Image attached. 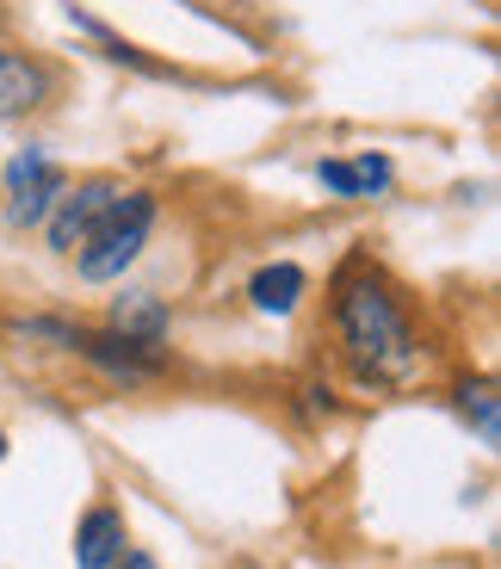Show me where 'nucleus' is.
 <instances>
[{
	"mask_svg": "<svg viewBox=\"0 0 501 569\" xmlns=\"http://www.w3.org/2000/svg\"><path fill=\"white\" fill-rule=\"evenodd\" d=\"M341 341L347 353L359 359V371H372V378H402V371L415 366V335L402 322V310L390 303L384 284L359 279V284H341Z\"/></svg>",
	"mask_w": 501,
	"mask_h": 569,
	"instance_id": "1",
	"label": "nucleus"
},
{
	"mask_svg": "<svg viewBox=\"0 0 501 569\" xmlns=\"http://www.w3.org/2000/svg\"><path fill=\"white\" fill-rule=\"evenodd\" d=\"M149 229H156V199H149V192H118L112 211L87 229V242L74 248V254H81V279H93V284L118 279L130 260L143 254Z\"/></svg>",
	"mask_w": 501,
	"mask_h": 569,
	"instance_id": "2",
	"label": "nucleus"
},
{
	"mask_svg": "<svg viewBox=\"0 0 501 569\" xmlns=\"http://www.w3.org/2000/svg\"><path fill=\"white\" fill-rule=\"evenodd\" d=\"M69 192V173H62V161H50L43 149H26V156L7 161V180H0V199H7V223L31 229L50 217V204Z\"/></svg>",
	"mask_w": 501,
	"mask_h": 569,
	"instance_id": "3",
	"label": "nucleus"
},
{
	"mask_svg": "<svg viewBox=\"0 0 501 569\" xmlns=\"http://www.w3.org/2000/svg\"><path fill=\"white\" fill-rule=\"evenodd\" d=\"M124 192V186H112V180H87V186H74V192H62L57 204H50V248L57 254H74V248L87 242V229L100 223L106 211H112V199Z\"/></svg>",
	"mask_w": 501,
	"mask_h": 569,
	"instance_id": "4",
	"label": "nucleus"
},
{
	"mask_svg": "<svg viewBox=\"0 0 501 569\" xmlns=\"http://www.w3.org/2000/svg\"><path fill=\"white\" fill-rule=\"evenodd\" d=\"M69 347H74L81 359H93L100 371L124 378V385H143L149 371L161 366V353H156L161 341H130V335H81V328H74V335H69Z\"/></svg>",
	"mask_w": 501,
	"mask_h": 569,
	"instance_id": "5",
	"label": "nucleus"
},
{
	"mask_svg": "<svg viewBox=\"0 0 501 569\" xmlns=\"http://www.w3.org/2000/svg\"><path fill=\"white\" fill-rule=\"evenodd\" d=\"M50 100V69L31 57H13L0 50V118H26Z\"/></svg>",
	"mask_w": 501,
	"mask_h": 569,
	"instance_id": "6",
	"label": "nucleus"
},
{
	"mask_svg": "<svg viewBox=\"0 0 501 569\" xmlns=\"http://www.w3.org/2000/svg\"><path fill=\"white\" fill-rule=\"evenodd\" d=\"M124 557V513L118 508H93L74 532V563L81 569H112Z\"/></svg>",
	"mask_w": 501,
	"mask_h": 569,
	"instance_id": "7",
	"label": "nucleus"
},
{
	"mask_svg": "<svg viewBox=\"0 0 501 569\" xmlns=\"http://www.w3.org/2000/svg\"><path fill=\"white\" fill-rule=\"evenodd\" d=\"M315 180L329 186L334 199H372L390 186V161L384 156H353V161H315Z\"/></svg>",
	"mask_w": 501,
	"mask_h": 569,
	"instance_id": "8",
	"label": "nucleus"
},
{
	"mask_svg": "<svg viewBox=\"0 0 501 569\" xmlns=\"http://www.w3.org/2000/svg\"><path fill=\"white\" fill-rule=\"evenodd\" d=\"M248 298H254V310H267V316H291L298 298H303V267H291V260L260 267L254 284H248Z\"/></svg>",
	"mask_w": 501,
	"mask_h": 569,
	"instance_id": "9",
	"label": "nucleus"
},
{
	"mask_svg": "<svg viewBox=\"0 0 501 569\" xmlns=\"http://www.w3.org/2000/svg\"><path fill=\"white\" fill-rule=\"evenodd\" d=\"M112 335H130V341H161V335H168V310H161L149 291H130V298H118V310H112Z\"/></svg>",
	"mask_w": 501,
	"mask_h": 569,
	"instance_id": "10",
	"label": "nucleus"
},
{
	"mask_svg": "<svg viewBox=\"0 0 501 569\" xmlns=\"http://www.w3.org/2000/svg\"><path fill=\"white\" fill-rule=\"evenodd\" d=\"M464 415L477 421V440H483V446L501 440V415H495V390H489V385H471V390H464Z\"/></svg>",
	"mask_w": 501,
	"mask_h": 569,
	"instance_id": "11",
	"label": "nucleus"
},
{
	"mask_svg": "<svg viewBox=\"0 0 501 569\" xmlns=\"http://www.w3.org/2000/svg\"><path fill=\"white\" fill-rule=\"evenodd\" d=\"M112 569H156V557H143V551H124Z\"/></svg>",
	"mask_w": 501,
	"mask_h": 569,
	"instance_id": "12",
	"label": "nucleus"
},
{
	"mask_svg": "<svg viewBox=\"0 0 501 569\" xmlns=\"http://www.w3.org/2000/svg\"><path fill=\"white\" fill-rule=\"evenodd\" d=\"M0 458H7V433H0Z\"/></svg>",
	"mask_w": 501,
	"mask_h": 569,
	"instance_id": "13",
	"label": "nucleus"
}]
</instances>
